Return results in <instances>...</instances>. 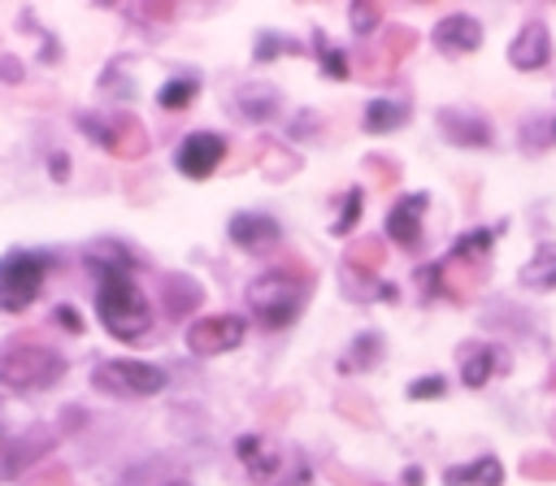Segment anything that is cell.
Returning a JSON list of instances; mask_svg holds the SVG:
<instances>
[{
	"label": "cell",
	"instance_id": "cell-1",
	"mask_svg": "<svg viewBox=\"0 0 556 486\" xmlns=\"http://www.w3.org/2000/svg\"><path fill=\"white\" fill-rule=\"evenodd\" d=\"M96 317L122 343H135L152 330V304H148V295L139 291V282L130 273L96 278Z\"/></svg>",
	"mask_w": 556,
	"mask_h": 486
},
{
	"label": "cell",
	"instance_id": "cell-2",
	"mask_svg": "<svg viewBox=\"0 0 556 486\" xmlns=\"http://www.w3.org/2000/svg\"><path fill=\"white\" fill-rule=\"evenodd\" d=\"M308 286H313V278L300 265L265 269L261 278L248 282V308L265 330H282L300 317V308L308 299Z\"/></svg>",
	"mask_w": 556,
	"mask_h": 486
},
{
	"label": "cell",
	"instance_id": "cell-3",
	"mask_svg": "<svg viewBox=\"0 0 556 486\" xmlns=\"http://www.w3.org/2000/svg\"><path fill=\"white\" fill-rule=\"evenodd\" d=\"M56 256L43 247H9L0 256V312H22L39 299Z\"/></svg>",
	"mask_w": 556,
	"mask_h": 486
},
{
	"label": "cell",
	"instance_id": "cell-4",
	"mask_svg": "<svg viewBox=\"0 0 556 486\" xmlns=\"http://www.w3.org/2000/svg\"><path fill=\"white\" fill-rule=\"evenodd\" d=\"M65 378V356L43 343H13L0 356V386L9 391H48Z\"/></svg>",
	"mask_w": 556,
	"mask_h": 486
},
{
	"label": "cell",
	"instance_id": "cell-5",
	"mask_svg": "<svg viewBox=\"0 0 556 486\" xmlns=\"http://www.w3.org/2000/svg\"><path fill=\"white\" fill-rule=\"evenodd\" d=\"M96 391L104 395H117V399H148V395H161L169 386V373L161 364H148V360H100L96 364Z\"/></svg>",
	"mask_w": 556,
	"mask_h": 486
},
{
	"label": "cell",
	"instance_id": "cell-6",
	"mask_svg": "<svg viewBox=\"0 0 556 486\" xmlns=\"http://www.w3.org/2000/svg\"><path fill=\"white\" fill-rule=\"evenodd\" d=\"M78 130H87V139L100 143V148H109L113 156H143V148H148L143 126L135 117H126V113H109V117L78 113Z\"/></svg>",
	"mask_w": 556,
	"mask_h": 486
},
{
	"label": "cell",
	"instance_id": "cell-7",
	"mask_svg": "<svg viewBox=\"0 0 556 486\" xmlns=\"http://www.w3.org/2000/svg\"><path fill=\"white\" fill-rule=\"evenodd\" d=\"M243 334H248V321L239 312H213L187 325V347L195 356H222V351H235Z\"/></svg>",
	"mask_w": 556,
	"mask_h": 486
},
{
	"label": "cell",
	"instance_id": "cell-8",
	"mask_svg": "<svg viewBox=\"0 0 556 486\" xmlns=\"http://www.w3.org/2000/svg\"><path fill=\"white\" fill-rule=\"evenodd\" d=\"M222 156H226V139L217 135V130H191L182 143H178V152H174V165H178V174L182 178H208L217 165H222Z\"/></svg>",
	"mask_w": 556,
	"mask_h": 486
},
{
	"label": "cell",
	"instance_id": "cell-9",
	"mask_svg": "<svg viewBox=\"0 0 556 486\" xmlns=\"http://www.w3.org/2000/svg\"><path fill=\"white\" fill-rule=\"evenodd\" d=\"M226 234H230L235 247H243V252H252V256H265V252L278 247L282 226H278L269 213H235L230 226H226Z\"/></svg>",
	"mask_w": 556,
	"mask_h": 486
},
{
	"label": "cell",
	"instance_id": "cell-10",
	"mask_svg": "<svg viewBox=\"0 0 556 486\" xmlns=\"http://www.w3.org/2000/svg\"><path fill=\"white\" fill-rule=\"evenodd\" d=\"M235 456L243 460V469H248V477H252L256 486H269V482L282 477V451L269 447L261 434H239V438H235Z\"/></svg>",
	"mask_w": 556,
	"mask_h": 486
},
{
	"label": "cell",
	"instance_id": "cell-11",
	"mask_svg": "<svg viewBox=\"0 0 556 486\" xmlns=\"http://www.w3.org/2000/svg\"><path fill=\"white\" fill-rule=\"evenodd\" d=\"M430 39H434V48H439L443 56H469V52L482 48V26H478V17H469V13H452V17H443V22L430 30Z\"/></svg>",
	"mask_w": 556,
	"mask_h": 486
},
{
	"label": "cell",
	"instance_id": "cell-12",
	"mask_svg": "<svg viewBox=\"0 0 556 486\" xmlns=\"http://www.w3.org/2000/svg\"><path fill=\"white\" fill-rule=\"evenodd\" d=\"M426 204H430V195L426 191H417V195H404V200H395L391 204V213H387V239H395L400 247H421V213H426Z\"/></svg>",
	"mask_w": 556,
	"mask_h": 486
},
{
	"label": "cell",
	"instance_id": "cell-13",
	"mask_svg": "<svg viewBox=\"0 0 556 486\" xmlns=\"http://www.w3.org/2000/svg\"><path fill=\"white\" fill-rule=\"evenodd\" d=\"M547 56H552V35H547V26L543 22H526L517 35H513V43H508V65L513 69H543L547 65Z\"/></svg>",
	"mask_w": 556,
	"mask_h": 486
},
{
	"label": "cell",
	"instance_id": "cell-14",
	"mask_svg": "<svg viewBox=\"0 0 556 486\" xmlns=\"http://www.w3.org/2000/svg\"><path fill=\"white\" fill-rule=\"evenodd\" d=\"M439 130L456 148H491V122L469 108H439Z\"/></svg>",
	"mask_w": 556,
	"mask_h": 486
},
{
	"label": "cell",
	"instance_id": "cell-15",
	"mask_svg": "<svg viewBox=\"0 0 556 486\" xmlns=\"http://www.w3.org/2000/svg\"><path fill=\"white\" fill-rule=\"evenodd\" d=\"M443 486H504V464L495 456H478L469 464H452L443 473Z\"/></svg>",
	"mask_w": 556,
	"mask_h": 486
},
{
	"label": "cell",
	"instance_id": "cell-16",
	"mask_svg": "<svg viewBox=\"0 0 556 486\" xmlns=\"http://www.w3.org/2000/svg\"><path fill=\"white\" fill-rule=\"evenodd\" d=\"M365 130L369 135H391V130H400L404 122H408V104L404 100H395V95H374L369 104H365Z\"/></svg>",
	"mask_w": 556,
	"mask_h": 486
},
{
	"label": "cell",
	"instance_id": "cell-17",
	"mask_svg": "<svg viewBox=\"0 0 556 486\" xmlns=\"http://www.w3.org/2000/svg\"><path fill=\"white\" fill-rule=\"evenodd\" d=\"M495 369H500V356H495V347H486V343H469V347H460V382L465 386H486L491 378H495Z\"/></svg>",
	"mask_w": 556,
	"mask_h": 486
},
{
	"label": "cell",
	"instance_id": "cell-18",
	"mask_svg": "<svg viewBox=\"0 0 556 486\" xmlns=\"http://www.w3.org/2000/svg\"><path fill=\"white\" fill-rule=\"evenodd\" d=\"M517 282L526 291H556V243H539L534 256L521 265Z\"/></svg>",
	"mask_w": 556,
	"mask_h": 486
},
{
	"label": "cell",
	"instance_id": "cell-19",
	"mask_svg": "<svg viewBox=\"0 0 556 486\" xmlns=\"http://www.w3.org/2000/svg\"><path fill=\"white\" fill-rule=\"evenodd\" d=\"M130 265H135V256L122 243H113V239H100V243L87 247V269L96 278H104V273H130Z\"/></svg>",
	"mask_w": 556,
	"mask_h": 486
},
{
	"label": "cell",
	"instance_id": "cell-20",
	"mask_svg": "<svg viewBox=\"0 0 556 486\" xmlns=\"http://www.w3.org/2000/svg\"><path fill=\"white\" fill-rule=\"evenodd\" d=\"M239 113H243L248 122H269V117L278 113V91H274L269 82H248V87H239Z\"/></svg>",
	"mask_w": 556,
	"mask_h": 486
},
{
	"label": "cell",
	"instance_id": "cell-21",
	"mask_svg": "<svg viewBox=\"0 0 556 486\" xmlns=\"http://www.w3.org/2000/svg\"><path fill=\"white\" fill-rule=\"evenodd\" d=\"M195 95H200V78H195V74H178V78H169V82L156 91V104H161L165 113H182Z\"/></svg>",
	"mask_w": 556,
	"mask_h": 486
},
{
	"label": "cell",
	"instance_id": "cell-22",
	"mask_svg": "<svg viewBox=\"0 0 556 486\" xmlns=\"http://www.w3.org/2000/svg\"><path fill=\"white\" fill-rule=\"evenodd\" d=\"M378 356H382V334L365 330V334H356V343H352V351L339 360V369H343V373H356V369H369Z\"/></svg>",
	"mask_w": 556,
	"mask_h": 486
},
{
	"label": "cell",
	"instance_id": "cell-23",
	"mask_svg": "<svg viewBox=\"0 0 556 486\" xmlns=\"http://www.w3.org/2000/svg\"><path fill=\"white\" fill-rule=\"evenodd\" d=\"M504 226H491V230H469V234H460L456 243H452V260H473V256H486L491 247H495V234H500Z\"/></svg>",
	"mask_w": 556,
	"mask_h": 486
},
{
	"label": "cell",
	"instance_id": "cell-24",
	"mask_svg": "<svg viewBox=\"0 0 556 486\" xmlns=\"http://www.w3.org/2000/svg\"><path fill=\"white\" fill-rule=\"evenodd\" d=\"M313 43H317V52H321V69H326V78H352V65H348V52L343 48H334V43H326L321 35H313Z\"/></svg>",
	"mask_w": 556,
	"mask_h": 486
},
{
	"label": "cell",
	"instance_id": "cell-25",
	"mask_svg": "<svg viewBox=\"0 0 556 486\" xmlns=\"http://www.w3.org/2000/svg\"><path fill=\"white\" fill-rule=\"evenodd\" d=\"M361 200H365V191H361V187H352V191L339 200V217L330 221V234H339V239H343V234L361 221Z\"/></svg>",
	"mask_w": 556,
	"mask_h": 486
},
{
	"label": "cell",
	"instance_id": "cell-26",
	"mask_svg": "<svg viewBox=\"0 0 556 486\" xmlns=\"http://www.w3.org/2000/svg\"><path fill=\"white\" fill-rule=\"evenodd\" d=\"M165 299H169V312H174V317H182L187 308H195V304H200V286H195V282H187V278H174V282L165 286Z\"/></svg>",
	"mask_w": 556,
	"mask_h": 486
},
{
	"label": "cell",
	"instance_id": "cell-27",
	"mask_svg": "<svg viewBox=\"0 0 556 486\" xmlns=\"http://www.w3.org/2000/svg\"><path fill=\"white\" fill-rule=\"evenodd\" d=\"M295 52H304L295 39H278L274 30H261V39H256V61H269V56H295Z\"/></svg>",
	"mask_w": 556,
	"mask_h": 486
},
{
	"label": "cell",
	"instance_id": "cell-28",
	"mask_svg": "<svg viewBox=\"0 0 556 486\" xmlns=\"http://www.w3.org/2000/svg\"><path fill=\"white\" fill-rule=\"evenodd\" d=\"M447 391V378H439V373H426V378H417V382H408V399H439Z\"/></svg>",
	"mask_w": 556,
	"mask_h": 486
},
{
	"label": "cell",
	"instance_id": "cell-29",
	"mask_svg": "<svg viewBox=\"0 0 556 486\" xmlns=\"http://www.w3.org/2000/svg\"><path fill=\"white\" fill-rule=\"evenodd\" d=\"M348 17H352L356 35H374V30H378V22H382V9H374V4H352V9H348Z\"/></svg>",
	"mask_w": 556,
	"mask_h": 486
},
{
	"label": "cell",
	"instance_id": "cell-30",
	"mask_svg": "<svg viewBox=\"0 0 556 486\" xmlns=\"http://www.w3.org/2000/svg\"><path fill=\"white\" fill-rule=\"evenodd\" d=\"M52 317H56V325H65V330H74V334L83 330V317H78L70 304H56V312H52Z\"/></svg>",
	"mask_w": 556,
	"mask_h": 486
},
{
	"label": "cell",
	"instance_id": "cell-31",
	"mask_svg": "<svg viewBox=\"0 0 556 486\" xmlns=\"http://www.w3.org/2000/svg\"><path fill=\"white\" fill-rule=\"evenodd\" d=\"M48 174H52L56 182H65V178H70V156H65V152H52V156H48Z\"/></svg>",
	"mask_w": 556,
	"mask_h": 486
},
{
	"label": "cell",
	"instance_id": "cell-32",
	"mask_svg": "<svg viewBox=\"0 0 556 486\" xmlns=\"http://www.w3.org/2000/svg\"><path fill=\"white\" fill-rule=\"evenodd\" d=\"M0 78H9V82H13V78H22V65H17L13 56H4V61H0Z\"/></svg>",
	"mask_w": 556,
	"mask_h": 486
},
{
	"label": "cell",
	"instance_id": "cell-33",
	"mask_svg": "<svg viewBox=\"0 0 556 486\" xmlns=\"http://www.w3.org/2000/svg\"><path fill=\"white\" fill-rule=\"evenodd\" d=\"M404 486H421V469H408L404 473Z\"/></svg>",
	"mask_w": 556,
	"mask_h": 486
},
{
	"label": "cell",
	"instance_id": "cell-34",
	"mask_svg": "<svg viewBox=\"0 0 556 486\" xmlns=\"http://www.w3.org/2000/svg\"><path fill=\"white\" fill-rule=\"evenodd\" d=\"M547 130H552V139H556V117H552V122H547Z\"/></svg>",
	"mask_w": 556,
	"mask_h": 486
},
{
	"label": "cell",
	"instance_id": "cell-35",
	"mask_svg": "<svg viewBox=\"0 0 556 486\" xmlns=\"http://www.w3.org/2000/svg\"><path fill=\"white\" fill-rule=\"evenodd\" d=\"M165 486H187V482H165Z\"/></svg>",
	"mask_w": 556,
	"mask_h": 486
}]
</instances>
